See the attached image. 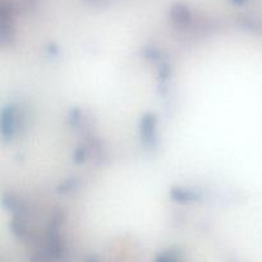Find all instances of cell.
<instances>
[{
    "label": "cell",
    "instance_id": "6da1fadb",
    "mask_svg": "<svg viewBox=\"0 0 262 262\" xmlns=\"http://www.w3.org/2000/svg\"><path fill=\"white\" fill-rule=\"evenodd\" d=\"M17 118H15V112L12 106H7L3 109L2 117H0V130H2L3 140L8 141L13 137L15 130V124H17Z\"/></svg>",
    "mask_w": 262,
    "mask_h": 262
},
{
    "label": "cell",
    "instance_id": "7a4b0ae2",
    "mask_svg": "<svg viewBox=\"0 0 262 262\" xmlns=\"http://www.w3.org/2000/svg\"><path fill=\"white\" fill-rule=\"evenodd\" d=\"M155 117H152L151 114H146L141 122V136H142V141H145L146 145H152L155 142Z\"/></svg>",
    "mask_w": 262,
    "mask_h": 262
},
{
    "label": "cell",
    "instance_id": "3957f363",
    "mask_svg": "<svg viewBox=\"0 0 262 262\" xmlns=\"http://www.w3.org/2000/svg\"><path fill=\"white\" fill-rule=\"evenodd\" d=\"M171 199L176 200L178 202H191L196 201L197 197L196 193L193 194V192L183 191V189H176V191L171 192Z\"/></svg>",
    "mask_w": 262,
    "mask_h": 262
},
{
    "label": "cell",
    "instance_id": "277c9868",
    "mask_svg": "<svg viewBox=\"0 0 262 262\" xmlns=\"http://www.w3.org/2000/svg\"><path fill=\"white\" fill-rule=\"evenodd\" d=\"M155 262H177L176 260H173L171 257H169L168 255H160L156 257Z\"/></svg>",
    "mask_w": 262,
    "mask_h": 262
}]
</instances>
